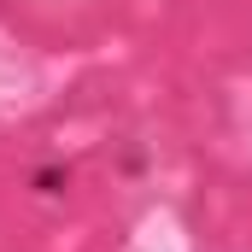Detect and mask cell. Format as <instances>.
Segmentation results:
<instances>
[{
  "label": "cell",
  "instance_id": "6da1fadb",
  "mask_svg": "<svg viewBox=\"0 0 252 252\" xmlns=\"http://www.w3.org/2000/svg\"><path fill=\"white\" fill-rule=\"evenodd\" d=\"M35 188H41V193H64V188H70V170H41Z\"/></svg>",
  "mask_w": 252,
  "mask_h": 252
}]
</instances>
